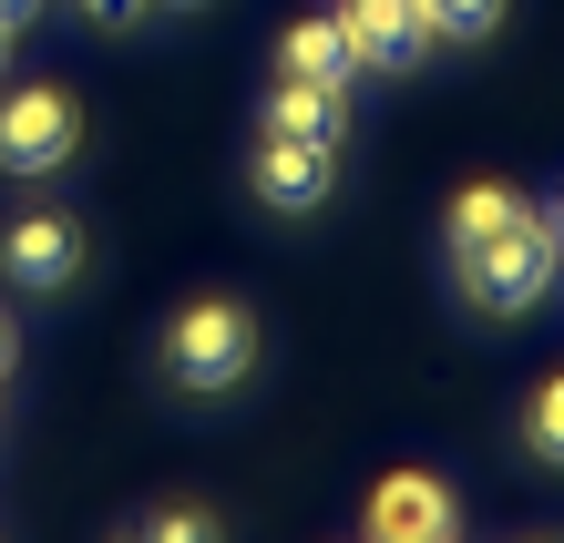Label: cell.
Listing matches in <instances>:
<instances>
[{
	"label": "cell",
	"mask_w": 564,
	"mask_h": 543,
	"mask_svg": "<svg viewBox=\"0 0 564 543\" xmlns=\"http://www.w3.org/2000/svg\"><path fill=\"white\" fill-rule=\"evenodd\" d=\"M452 267H462V297H473L482 318H523V308H544V287L564 278V247H554L544 216H523V226H503L492 247L452 257Z\"/></svg>",
	"instance_id": "obj_1"
},
{
	"label": "cell",
	"mask_w": 564,
	"mask_h": 543,
	"mask_svg": "<svg viewBox=\"0 0 564 543\" xmlns=\"http://www.w3.org/2000/svg\"><path fill=\"white\" fill-rule=\"evenodd\" d=\"M247 369H257L247 297H195V308L164 328V380H175V390H237Z\"/></svg>",
	"instance_id": "obj_2"
},
{
	"label": "cell",
	"mask_w": 564,
	"mask_h": 543,
	"mask_svg": "<svg viewBox=\"0 0 564 543\" xmlns=\"http://www.w3.org/2000/svg\"><path fill=\"white\" fill-rule=\"evenodd\" d=\"M73 154H83V104H73L62 83H21V93H0V175L42 185V175H62Z\"/></svg>",
	"instance_id": "obj_3"
},
{
	"label": "cell",
	"mask_w": 564,
	"mask_h": 543,
	"mask_svg": "<svg viewBox=\"0 0 564 543\" xmlns=\"http://www.w3.org/2000/svg\"><path fill=\"white\" fill-rule=\"evenodd\" d=\"M0 278L31 287V297L73 287V278H83V216H62V206L11 216V226H0Z\"/></svg>",
	"instance_id": "obj_4"
},
{
	"label": "cell",
	"mask_w": 564,
	"mask_h": 543,
	"mask_svg": "<svg viewBox=\"0 0 564 543\" xmlns=\"http://www.w3.org/2000/svg\"><path fill=\"white\" fill-rule=\"evenodd\" d=\"M339 21H349L359 73H421V62L442 52V31H431L421 0H339Z\"/></svg>",
	"instance_id": "obj_5"
},
{
	"label": "cell",
	"mask_w": 564,
	"mask_h": 543,
	"mask_svg": "<svg viewBox=\"0 0 564 543\" xmlns=\"http://www.w3.org/2000/svg\"><path fill=\"white\" fill-rule=\"evenodd\" d=\"M328 185H339V144L257 133V195H268L278 216H308V206H328Z\"/></svg>",
	"instance_id": "obj_6"
},
{
	"label": "cell",
	"mask_w": 564,
	"mask_h": 543,
	"mask_svg": "<svg viewBox=\"0 0 564 543\" xmlns=\"http://www.w3.org/2000/svg\"><path fill=\"white\" fill-rule=\"evenodd\" d=\"M359 523H370V543H452V482H431V471H390Z\"/></svg>",
	"instance_id": "obj_7"
},
{
	"label": "cell",
	"mask_w": 564,
	"mask_h": 543,
	"mask_svg": "<svg viewBox=\"0 0 564 543\" xmlns=\"http://www.w3.org/2000/svg\"><path fill=\"white\" fill-rule=\"evenodd\" d=\"M278 73H288V83H339V93H349V73H359V52H349V21H339V11H318V21H288V42H278Z\"/></svg>",
	"instance_id": "obj_8"
},
{
	"label": "cell",
	"mask_w": 564,
	"mask_h": 543,
	"mask_svg": "<svg viewBox=\"0 0 564 543\" xmlns=\"http://www.w3.org/2000/svg\"><path fill=\"white\" fill-rule=\"evenodd\" d=\"M257 133L339 144V133H349V93H339V83H288V73H278V93H268V123H257Z\"/></svg>",
	"instance_id": "obj_9"
},
{
	"label": "cell",
	"mask_w": 564,
	"mask_h": 543,
	"mask_svg": "<svg viewBox=\"0 0 564 543\" xmlns=\"http://www.w3.org/2000/svg\"><path fill=\"white\" fill-rule=\"evenodd\" d=\"M534 206H523V185H462L452 195V216H442V247L452 257H473V247H492L503 226H523Z\"/></svg>",
	"instance_id": "obj_10"
},
{
	"label": "cell",
	"mask_w": 564,
	"mask_h": 543,
	"mask_svg": "<svg viewBox=\"0 0 564 543\" xmlns=\"http://www.w3.org/2000/svg\"><path fill=\"white\" fill-rule=\"evenodd\" d=\"M523 452H534L544 471H564V369L534 380V400H523Z\"/></svg>",
	"instance_id": "obj_11"
},
{
	"label": "cell",
	"mask_w": 564,
	"mask_h": 543,
	"mask_svg": "<svg viewBox=\"0 0 564 543\" xmlns=\"http://www.w3.org/2000/svg\"><path fill=\"white\" fill-rule=\"evenodd\" d=\"M421 11H431L442 42H492L503 31V0H421Z\"/></svg>",
	"instance_id": "obj_12"
},
{
	"label": "cell",
	"mask_w": 564,
	"mask_h": 543,
	"mask_svg": "<svg viewBox=\"0 0 564 543\" xmlns=\"http://www.w3.org/2000/svg\"><path fill=\"white\" fill-rule=\"evenodd\" d=\"M134 543H226V533H216V513H195V502H164Z\"/></svg>",
	"instance_id": "obj_13"
},
{
	"label": "cell",
	"mask_w": 564,
	"mask_h": 543,
	"mask_svg": "<svg viewBox=\"0 0 564 543\" xmlns=\"http://www.w3.org/2000/svg\"><path fill=\"white\" fill-rule=\"evenodd\" d=\"M144 11H154V0H83V21H113V31H123V21H144Z\"/></svg>",
	"instance_id": "obj_14"
},
{
	"label": "cell",
	"mask_w": 564,
	"mask_h": 543,
	"mask_svg": "<svg viewBox=\"0 0 564 543\" xmlns=\"http://www.w3.org/2000/svg\"><path fill=\"white\" fill-rule=\"evenodd\" d=\"M31 21H42V0H0V31H11V42H21Z\"/></svg>",
	"instance_id": "obj_15"
},
{
	"label": "cell",
	"mask_w": 564,
	"mask_h": 543,
	"mask_svg": "<svg viewBox=\"0 0 564 543\" xmlns=\"http://www.w3.org/2000/svg\"><path fill=\"white\" fill-rule=\"evenodd\" d=\"M11 349H21V338H11V328H0V380H11Z\"/></svg>",
	"instance_id": "obj_16"
},
{
	"label": "cell",
	"mask_w": 564,
	"mask_h": 543,
	"mask_svg": "<svg viewBox=\"0 0 564 543\" xmlns=\"http://www.w3.org/2000/svg\"><path fill=\"white\" fill-rule=\"evenodd\" d=\"M154 11H206V0H154Z\"/></svg>",
	"instance_id": "obj_17"
},
{
	"label": "cell",
	"mask_w": 564,
	"mask_h": 543,
	"mask_svg": "<svg viewBox=\"0 0 564 543\" xmlns=\"http://www.w3.org/2000/svg\"><path fill=\"white\" fill-rule=\"evenodd\" d=\"M0 73H11V31H0Z\"/></svg>",
	"instance_id": "obj_18"
}]
</instances>
